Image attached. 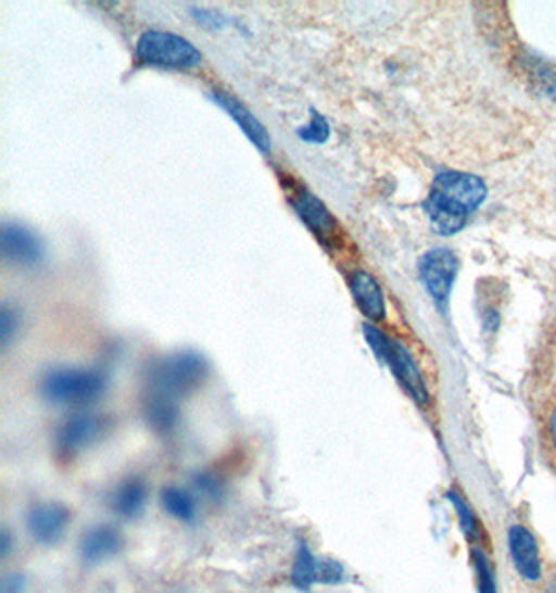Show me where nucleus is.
Returning a JSON list of instances; mask_svg holds the SVG:
<instances>
[{
  "label": "nucleus",
  "instance_id": "nucleus-15",
  "mask_svg": "<svg viewBox=\"0 0 556 593\" xmlns=\"http://www.w3.org/2000/svg\"><path fill=\"white\" fill-rule=\"evenodd\" d=\"M292 204L296 209V213L321 240H328L329 236L336 234L338 222L336 217L329 213L328 206L317 197H313L308 190H299L292 197Z\"/></svg>",
  "mask_w": 556,
  "mask_h": 593
},
{
  "label": "nucleus",
  "instance_id": "nucleus-24",
  "mask_svg": "<svg viewBox=\"0 0 556 593\" xmlns=\"http://www.w3.org/2000/svg\"><path fill=\"white\" fill-rule=\"evenodd\" d=\"M197 488L204 494L211 495V497H217V495L222 494V483L213 475H199L197 477Z\"/></svg>",
  "mask_w": 556,
  "mask_h": 593
},
{
  "label": "nucleus",
  "instance_id": "nucleus-21",
  "mask_svg": "<svg viewBox=\"0 0 556 593\" xmlns=\"http://www.w3.org/2000/svg\"><path fill=\"white\" fill-rule=\"evenodd\" d=\"M473 556V565H476V572H478V581H480V592L481 593H496V583H494V575H492V569L488 565V558L481 550H473L471 552Z\"/></svg>",
  "mask_w": 556,
  "mask_h": 593
},
{
  "label": "nucleus",
  "instance_id": "nucleus-4",
  "mask_svg": "<svg viewBox=\"0 0 556 593\" xmlns=\"http://www.w3.org/2000/svg\"><path fill=\"white\" fill-rule=\"evenodd\" d=\"M363 333H365V340H367L369 348L378 354L381 363H386L392 369L394 377L403 383L406 392L413 395L419 404H426L430 400L428 388H426V381L421 377L415 358L410 356V352L401 342H394L392 338H388L374 325L365 323Z\"/></svg>",
  "mask_w": 556,
  "mask_h": 593
},
{
  "label": "nucleus",
  "instance_id": "nucleus-5",
  "mask_svg": "<svg viewBox=\"0 0 556 593\" xmlns=\"http://www.w3.org/2000/svg\"><path fill=\"white\" fill-rule=\"evenodd\" d=\"M136 56L142 63L167 70H192L201 65L203 54L190 40L169 31H144L138 38Z\"/></svg>",
  "mask_w": 556,
  "mask_h": 593
},
{
  "label": "nucleus",
  "instance_id": "nucleus-12",
  "mask_svg": "<svg viewBox=\"0 0 556 593\" xmlns=\"http://www.w3.org/2000/svg\"><path fill=\"white\" fill-rule=\"evenodd\" d=\"M508 550L515 569L526 581H538L542 577L540 547L523 525H513L508 529Z\"/></svg>",
  "mask_w": 556,
  "mask_h": 593
},
{
  "label": "nucleus",
  "instance_id": "nucleus-14",
  "mask_svg": "<svg viewBox=\"0 0 556 593\" xmlns=\"http://www.w3.org/2000/svg\"><path fill=\"white\" fill-rule=\"evenodd\" d=\"M149 500V483L142 477H127L122 481L111 495H109V508L119 519H138L144 513Z\"/></svg>",
  "mask_w": 556,
  "mask_h": 593
},
{
  "label": "nucleus",
  "instance_id": "nucleus-6",
  "mask_svg": "<svg viewBox=\"0 0 556 593\" xmlns=\"http://www.w3.org/2000/svg\"><path fill=\"white\" fill-rule=\"evenodd\" d=\"M346 579L344 565L336 558H321L313 554V550L304 540H299L296 558L290 570V581L296 590L311 592L313 585H338Z\"/></svg>",
  "mask_w": 556,
  "mask_h": 593
},
{
  "label": "nucleus",
  "instance_id": "nucleus-19",
  "mask_svg": "<svg viewBox=\"0 0 556 593\" xmlns=\"http://www.w3.org/2000/svg\"><path fill=\"white\" fill-rule=\"evenodd\" d=\"M448 500H451V504L455 506L456 517H458L463 533H465L471 542H478L481 538L480 520L473 515L469 502H467L463 495L458 494V492H455V490L448 492Z\"/></svg>",
  "mask_w": 556,
  "mask_h": 593
},
{
  "label": "nucleus",
  "instance_id": "nucleus-25",
  "mask_svg": "<svg viewBox=\"0 0 556 593\" xmlns=\"http://www.w3.org/2000/svg\"><path fill=\"white\" fill-rule=\"evenodd\" d=\"M194 13H197V17H199L201 22H204V24L219 25L224 22L217 13H211V11H194Z\"/></svg>",
  "mask_w": 556,
  "mask_h": 593
},
{
  "label": "nucleus",
  "instance_id": "nucleus-17",
  "mask_svg": "<svg viewBox=\"0 0 556 593\" xmlns=\"http://www.w3.org/2000/svg\"><path fill=\"white\" fill-rule=\"evenodd\" d=\"M144 417L154 431L169 433L176 429L179 420V404L169 395L149 392L144 400Z\"/></svg>",
  "mask_w": 556,
  "mask_h": 593
},
{
  "label": "nucleus",
  "instance_id": "nucleus-1",
  "mask_svg": "<svg viewBox=\"0 0 556 593\" xmlns=\"http://www.w3.org/2000/svg\"><path fill=\"white\" fill-rule=\"evenodd\" d=\"M488 197V188L476 175L446 172L433 181V190L426 200V211L431 225L442 236L456 234L471 211H476Z\"/></svg>",
  "mask_w": 556,
  "mask_h": 593
},
{
  "label": "nucleus",
  "instance_id": "nucleus-8",
  "mask_svg": "<svg viewBox=\"0 0 556 593\" xmlns=\"http://www.w3.org/2000/svg\"><path fill=\"white\" fill-rule=\"evenodd\" d=\"M72 513L59 502L34 504L26 517L29 538L42 545H54L67 531Z\"/></svg>",
  "mask_w": 556,
  "mask_h": 593
},
{
  "label": "nucleus",
  "instance_id": "nucleus-20",
  "mask_svg": "<svg viewBox=\"0 0 556 593\" xmlns=\"http://www.w3.org/2000/svg\"><path fill=\"white\" fill-rule=\"evenodd\" d=\"M299 136L304 142H315V144H324L329 138V124L326 117H321L317 111H313L311 115V124L304 125L299 129Z\"/></svg>",
  "mask_w": 556,
  "mask_h": 593
},
{
  "label": "nucleus",
  "instance_id": "nucleus-11",
  "mask_svg": "<svg viewBox=\"0 0 556 593\" xmlns=\"http://www.w3.org/2000/svg\"><path fill=\"white\" fill-rule=\"evenodd\" d=\"M124 547V535L113 525H97L88 529L79 540V558L86 565H101L119 554Z\"/></svg>",
  "mask_w": 556,
  "mask_h": 593
},
{
  "label": "nucleus",
  "instance_id": "nucleus-2",
  "mask_svg": "<svg viewBox=\"0 0 556 593\" xmlns=\"http://www.w3.org/2000/svg\"><path fill=\"white\" fill-rule=\"evenodd\" d=\"M208 361L197 352H177L159 361L149 375V392L179 400L194 394L208 379Z\"/></svg>",
  "mask_w": 556,
  "mask_h": 593
},
{
  "label": "nucleus",
  "instance_id": "nucleus-18",
  "mask_svg": "<svg viewBox=\"0 0 556 593\" xmlns=\"http://www.w3.org/2000/svg\"><path fill=\"white\" fill-rule=\"evenodd\" d=\"M161 506H163V510H165L167 515L176 517V519L181 520V522H194V520H197V515H199L194 495L188 494L186 490L176 488V485L165 488V490L161 492Z\"/></svg>",
  "mask_w": 556,
  "mask_h": 593
},
{
  "label": "nucleus",
  "instance_id": "nucleus-27",
  "mask_svg": "<svg viewBox=\"0 0 556 593\" xmlns=\"http://www.w3.org/2000/svg\"><path fill=\"white\" fill-rule=\"evenodd\" d=\"M548 433H551V440H553L556 447V408L555 413L551 415V419H548Z\"/></svg>",
  "mask_w": 556,
  "mask_h": 593
},
{
  "label": "nucleus",
  "instance_id": "nucleus-13",
  "mask_svg": "<svg viewBox=\"0 0 556 593\" xmlns=\"http://www.w3.org/2000/svg\"><path fill=\"white\" fill-rule=\"evenodd\" d=\"M213 99L238 124V127L247 134V138L253 142L256 149L263 150V152H271V136H269L267 127L254 117L247 104H242L233 94L224 92V90H215Z\"/></svg>",
  "mask_w": 556,
  "mask_h": 593
},
{
  "label": "nucleus",
  "instance_id": "nucleus-7",
  "mask_svg": "<svg viewBox=\"0 0 556 593\" xmlns=\"http://www.w3.org/2000/svg\"><path fill=\"white\" fill-rule=\"evenodd\" d=\"M456 269H458V261H456L455 252L446 250V248H435L430 250L419 265L421 273V281L426 283L431 298L444 308L446 300L451 296L453 283H455Z\"/></svg>",
  "mask_w": 556,
  "mask_h": 593
},
{
  "label": "nucleus",
  "instance_id": "nucleus-10",
  "mask_svg": "<svg viewBox=\"0 0 556 593\" xmlns=\"http://www.w3.org/2000/svg\"><path fill=\"white\" fill-rule=\"evenodd\" d=\"M102 427H104V420L97 415L79 413V415L70 417L56 429V436H54L56 452L63 458L76 456L101 436Z\"/></svg>",
  "mask_w": 556,
  "mask_h": 593
},
{
  "label": "nucleus",
  "instance_id": "nucleus-23",
  "mask_svg": "<svg viewBox=\"0 0 556 593\" xmlns=\"http://www.w3.org/2000/svg\"><path fill=\"white\" fill-rule=\"evenodd\" d=\"M26 592V575L22 572H11L2 577L0 583V593H24Z\"/></svg>",
  "mask_w": 556,
  "mask_h": 593
},
{
  "label": "nucleus",
  "instance_id": "nucleus-16",
  "mask_svg": "<svg viewBox=\"0 0 556 593\" xmlns=\"http://www.w3.org/2000/svg\"><path fill=\"white\" fill-rule=\"evenodd\" d=\"M351 290L354 302L361 308V313L374 321H380L386 317V300L381 292L380 283L376 277L367 272H354L351 277Z\"/></svg>",
  "mask_w": 556,
  "mask_h": 593
},
{
  "label": "nucleus",
  "instance_id": "nucleus-3",
  "mask_svg": "<svg viewBox=\"0 0 556 593\" xmlns=\"http://www.w3.org/2000/svg\"><path fill=\"white\" fill-rule=\"evenodd\" d=\"M109 377L101 369L81 367H61L45 375L40 392L59 406H84L101 398L106 390Z\"/></svg>",
  "mask_w": 556,
  "mask_h": 593
},
{
  "label": "nucleus",
  "instance_id": "nucleus-26",
  "mask_svg": "<svg viewBox=\"0 0 556 593\" xmlns=\"http://www.w3.org/2000/svg\"><path fill=\"white\" fill-rule=\"evenodd\" d=\"M9 550H11V533L9 529H2V540H0V556L7 558L9 556Z\"/></svg>",
  "mask_w": 556,
  "mask_h": 593
},
{
  "label": "nucleus",
  "instance_id": "nucleus-9",
  "mask_svg": "<svg viewBox=\"0 0 556 593\" xmlns=\"http://www.w3.org/2000/svg\"><path fill=\"white\" fill-rule=\"evenodd\" d=\"M0 248L9 263L20 267L38 265L45 256L40 238L20 223H4L0 229Z\"/></svg>",
  "mask_w": 556,
  "mask_h": 593
},
{
  "label": "nucleus",
  "instance_id": "nucleus-22",
  "mask_svg": "<svg viewBox=\"0 0 556 593\" xmlns=\"http://www.w3.org/2000/svg\"><path fill=\"white\" fill-rule=\"evenodd\" d=\"M17 331V313L9 306H2V313H0V340H2V346H9L13 333Z\"/></svg>",
  "mask_w": 556,
  "mask_h": 593
}]
</instances>
